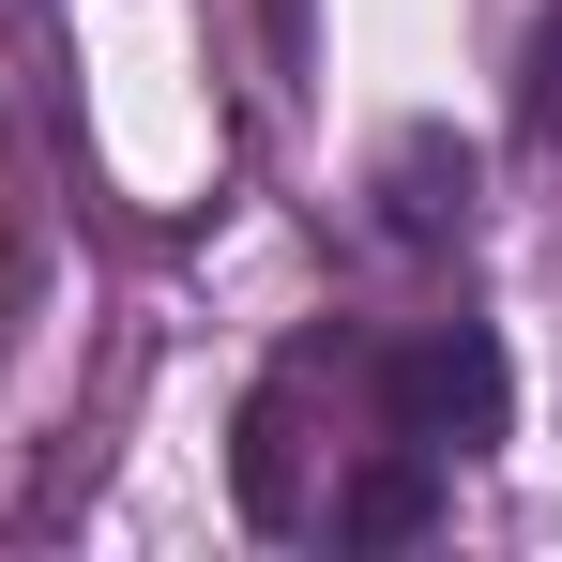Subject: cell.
<instances>
[{
    "instance_id": "1",
    "label": "cell",
    "mask_w": 562,
    "mask_h": 562,
    "mask_svg": "<svg viewBox=\"0 0 562 562\" xmlns=\"http://www.w3.org/2000/svg\"><path fill=\"white\" fill-rule=\"evenodd\" d=\"M366 441H380L366 350H335V335H304V350H289V366L259 380V395H244V517H259V532H319Z\"/></svg>"
},
{
    "instance_id": "2",
    "label": "cell",
    "mask_w": 562,
    "mask_h": 562,
    "mask_svg": "<svg viewBox=\"0 0 562 562\" xmlns=\"http://www.w3.org/2000/svg\"><path fill=\"white\" fill-rule=\"evenodd\" d=\"M366 395H380V426H395V441H426L441 471L502 441V350H486L471 319H426V335L366 350Z\"/></svg>"
},
{
    "instance_id": "3",
    "label": "cell",
    "mask_w": 562,
    "mask_h": 562,
    "mask_svg": "<svg viewBox=\"0 0 562 562\" xmlns=\"http://www.w3.org/2000/svg\"><path fill=\"white\" fill-rule=\"evenodd\" d=\"M457 213H471V168L441 153V137H411V153H395V228H411V244H441Z\"/></svg>"
},
{
    "instance_id": "4",
    "label": "cell",
    "mask_w": 562,
    "mask_h": 562,
    "mask_svg": "<svg viewBox=\"0 0 562 562\" xmlns=\"http://www.w3.org/2000/svg\"><path fill=\"white\" fill-rule=\"evenodd\" d=\"M517 137H532V153H562V15L532 31V61H517Z\"/></svg>"
}]
</instances>
